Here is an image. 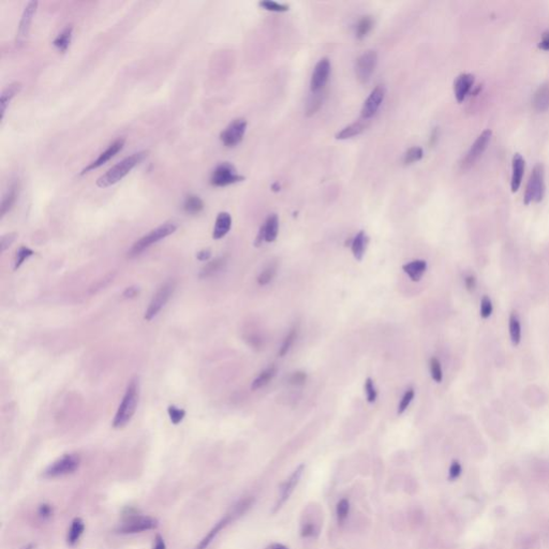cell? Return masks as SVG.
<instances>
[{"label":"cell","instance_id":"obj_1","mask_svg":"<svg viewBox=\"0 0 549 549\" xmlns=\"http://www.w3.org/2000/svg\"><path fill=\"white\" fill-rule=\"evenodd\" d=\"M147 156H148V150H142L127 157L126 159L120 161L119 163L111 167L105 174L100 176L97 179V186L100 188H106L112 185H115L116 182L123 179L126 175H128L129 172L133 170L137 164H140Z\"/></svg>","mask_w":549,"mask_h":549},{"label":"cell","instance_id":"obj_2","mask_svg":"<svg viewBox=\"0 0 549 549\" xmlns=\"http://www.w3.org/2000/svg\"><path fill=\"white\" fill-rule=\"evenodd\" d=\"M139 380H137V378H134L128 384L124 398L118 406V410H117V413L113 420V426L115 428H123L133 418L136 411L137 403H139Z\"/></svg>","mask_w":549,"mask_h":549},{"label":"cell","instance_id":"obj_3","mask_svg":"<svg viewBox=\"0 0 549 549\" xmlns=\"http://www.w3.org/2000/svg\"><path fill=\"white\" fill-rule=\"evenodd\" d=\"M176 230H177V226L173 222H166L164 225L156 227L155 230L150 231L148 234H146V235L140 238V240L132 246L130 251L128 252L129 258H134L140 256V254L142 252H144L146 249H148L150 246L154 245V243L162 241L163 238L170 236L171 234L174 233Z\"/></svg>","mask_w":549,"mask_h":549},{"label":"cell","instance_id":"obj_4","mask_svg":"<svg viewBox=\"0 0 549 549\" xmlns=\"http://www.w3.org/2000/svg\"><path fill=\"white\" fill-rule=\"evenodd\" d=\"M545 194V182H544V166L536 164L530 174L528 180L527 189L523 197V203L529 205L531 202H541Z\"/></svg>","mask_w":549,"mask_h":549},{"label":"cell","instance_id":"obj_5","mask_svg":"<svg viewBox=\"0 0 549 549\" xmlns=\"http://www.w3.org/2000/svg\"><path fill=\"white\" fill-rule=\"evenodd\" d=\"M81 464L80 456L76 454H67L55 460L52 465H49L43 472L45 479H56L69 474L79 469Z\"/></svg>","mask_w":549,"mask_h":549},{"label":"cell","instance_id":"obj_6","mask_svg":"<svg viewBox=\"0 0 549 549\" xmlns=\"http://www.w3.org/2000/svg\"><path fill=\"white\" fill-rule=\"evenodd\" d=\"M174 290H175L174 281L170 280L162 284V286L157 290V292L154 294V296H152L151 301L149 303V306L145 311L144 319L147 320V321H150V320L158 316V313L161 311L162 308H163L166 303L170 301L173 293H174Z\"/></svg>","mask_w":549,"mask_h":549},{"label":"cell","instance_id":"obj_7","mask_svg":"<svg viewBox=\"0 0 549 549\" xmlns=\"http://www.w3.org/2000/svg\"><path fill=\"white\" fill-rule=\"evenodd\" d=\"M243 179H245V177L238 174L235 166L228 163V162H223V163L217 165L216 169L212 171L210 184L215 187H226L242 181Z\"/></svg>","mask_w":549,"mask_h":549},{"label":"cell","instance_id":"obj_8","mask_svg":"<svg viewBox=\"0 0 549 549\" xmlns=\"http://www.w3.org/2000/svg\"><path fill=\"white\" fill-rule=\"evenodd\" d=\"M378 63V55L375 50L369 49L366 50L365 53L359 56L356 60V67H355V72H356L357 80L362 84H367L371 76H372L375 65Z\"/></svg>","mask_w":549,"mask_h":549},{"label":"cell","instance_id":"obj_9","mask_svg":"<svg viewBox=\"0 0 549 549\" xmlns=\"http://www.w3.org/2000/svg\"><path fill=\"white\" fill-rule=\"evenodd\" d=\"M304 470H305V465H299L296 469L292 472V474L283 482V484L281 485L280 488V494H279L278 500L274 506L273 510L274 514L280 510L284 503H286L289 500V498L291 497L294 489H295V487L298 485L299 481L302 479Z\"/></svg>","mask_w":549,"mask_h":549},{"label":"cell","instance_id":"obj_10","mask_svg":"<svg viewBox=\"0 0 549 549\" xmlns=\"http://www.w3.org/2000/svg\"><path fill=\"white\" fill-rule=\"evenodd\" d=\"M247 129V121L243 118L234 119L226 128L221 132L220 140L226 147H234L242 142Z\"/></svg>","mask_w":549,"mask_h":549},{"label":"cell","instance_id":"obj_11","mask_svg":"<svg viewBox=\"0 0 549 549\" xmlns=\"http://www.w3.org/2000/svg\"><path fill=\"white\" fill-rule=\"evenodd\" d=\"M491 134H492V132L489 129L484 130L482 132V133L479 135V137H477V139L475 140L473 145L471 146V148L469 149V151H468V154L465 157L464 161H462V167L468 169V167H470L475 163V161L479 159L480 157L483 155V152L486 150L487 146L490 142Z\"/></svg>","mask_w":549,"mask_h":549},{"label":"cell","instance_id":"obj_12","mask_svg":"<svg viewBox=\"0 0 549 549\" xmlns=\"http://www.w3.org/2000/svg\"><path fill=\"white\" fill-rule=\"evenodd\" d=\"M157 526H158V521L154 518L136 516L130 518L128 521L123 523V526L119 528V532L124 533V534H133V533L152 530V529L157 528Z\"/></svg>","mask_w":549,"mask_h":549},{"label":"cell","instance_id":"obj_13","mask_svg":"<svg viewBox=\"0 0 549 549\" xmlns=\"http://www.w3.org/2000/svg\"><path fill=\"white\" fill-rule=\"evenodd\" d=\"M386 95V88L384 85H378L369 95L367 100L365 101L362 109V118L368 120L374 116L379 108L382 104Z\"/></svg>","mask_w":549,"mask_h":549},{"label":"cell","instance_id":"obj_14","mask_svg":"<svg viewBox=\"0 0 549 549\" xmlns=\"http://www.w3.org/2000/svg\"><path fill=\"white\" fill-rule=\"evenodd\" d=\"M330 74V62L328 58H322L314 67L310 82V88L312 93H320L326 85Z\"/></svg>","mask_w":549,"mask_h":549},{"label":"cell","instance_id":"obj_15","mask_svg":"<svg viewBox=\"0 0 549 549\" xmlns=\"http://www.w3.org/2000/svg\"><path fill=\"white\" fill-rule=\"evenodd\" d=\"M37 8H38V1H35V0H33V1H29L27 3V6L25 7L21 22H19V26H18V32L16 37L17 47H22L25 41L27 40L30 30V25H32L33 15L35 14V11H37Z\"/></svg>","mask_w":549,"mask_h":549},{"label":"cell","instance_id":"obj_16","mask_svg":"<svg viewBox=\"0 0 549 549\" xmlns=\"http://www.w3.org/2000/svg\"><path fill=\"white\" fill-rule=\"evenodd\" d=\"M124 146H125V139H118L114 141L108 148H106L103 152H101L98 158L91 162V163H89L85 169H83V171L81 172V175H84L86 173L98 169V167L105 164L106 162L113 158L115 155L118 154V152L124 148Z\"/></svg>","mask_w":549,"mask_h":549},{"label":"cell","instance_id":"obj_17","mask_svg":"<svg viewBox=\"0 0 549 549\" xmlns=\"http://www.w3.org/2000/svg\"><path fill=\"white\" fill-rule=\"evenodd\" d=\"M474 76L470 73H462L456 79L454 83V93L456 100L458 102H462L466 97L469 95L470 90L473 87Z\"/></svg>","mask_w":549,"mask_h":549},{"label":"cell","instance_id":"obj_18","mask_svg":"<svg viewBox=\"0 0 549 549\" xmlns=\"http://www.w3.org/2000/svg\"><path fill=\"white\" fill-rule=\"evenodd\" d=\"M523 172H525V160L520 154H515L512 161V192H517L521 185Z\"/></svg>","mask_w":549,"mask_h":549},{"label":"cell","instance_id":"obj_19","mask_svg":"<svg viewBox=\"0 0 549 549\" xmlns=\"http://www.w3.org/2000/svg\"><path fill=\"white\" fill-rule=\"evenodd\" d=\"M232 226V218L228 212L222 211L218 215L215 227H213L212 237L213 240H221L226 234L230 232Z\"/></svg>","mask_w":549,"mask_h":549},{"label":"cell","instance_id":"obj_20","mask_svg":"<svg viewBox=\"0 0 549 549\" xmlns=\"http://www.w3.org/2000/svg\"><path fill=\"white\" fill-rule=\"evenodd\" d=\"M234 515H236L235 513H234V514L226 515L225 518H222V519L211 529L210 533H208V534L204 538H203V540L200 542L199 545L195 547V549H207L208 546H210L211 544V542L215 540V537L218 534H219L222 529H225L228 525V523H230L233 520Z\"/></svg>","mask_w":549,"mask_h":549},{"label":"cell","instance_id":"obj_21","mask_svg":"<svg viewBox=\"0 0 549 549\" xmlns=\"http://www.w3.org/2000/svg\"><path fill=\"white\" fill-rule=\"evenodd\" d=\"M404 273L411 278L412 281H420L427 269V262L425 260H415L406 263L403 266Z\"/></svg>","mask_w":549,"mask_h":549},{"label":"cell","instance_id":"obj_22","mask_svg":"<svg viewBox=\"0 0 549 549\" xmlns=\"http://www.w3.org/2000/svg\"><path fill=\"white\" fill-rule=\"evenodd\" d=\"M18 195V182L14 181L13 184L9 187L7 192L4 193L1 201V206H0V215L1 218L6 216V213L11 210V208L15 204V201L17 199Z\"/></svg>","mask_w":549,"mask_h":549},{"label":"cell","instance_id":"obj_23","mask_svg":"<svg viewBox=\"0 0 549 549\" xmlns=\"http://www.w3.org/2000/svg\"><path fill=\"white\" fill-rule=\"evenodd\" d=\"M532 103L537 112H545L549 109V85H542L537 88Z\"/></svg>","mask_w":549,"mask_h":549},{"label":"cell","instance_id":"obj_24","mask_svg":"<svg viewBox=\"0 0 549 549\" xmlns=\"http://www.w3.org/2000/svg\"><path fill=\"white\" fill-rule=\"evenodd\" d=\"M22 88V84L18 83V82H15L10 84L9 86H7L6 88L3 89L1 97H0V109H1V119L3 118L4 113H6V110L8 108V105L10 103V101H11L15 96H16L19 90Z\"/></svg>","mask_w":549,"mask_h":549},{"label":"cell","instance_id":"obj_25","mask_svg":"<svg viewBox=\"0 0 549 549\" xmlns=\"http://www.w3.org/2000/svg\"><path fill=\"white\" fill-rule=\"evenodd\" d=\"M367 243H368V236L366 235V233L364 231L358 232L352 240V242H351V248H352L353 256L356 260L362 261L366 251V248H367Z\"/></svg>","mask_w":549,"mask_h":549},{"label":"cell","instance_id":"obj_26","mask_svg":"<svg viewBox=\"0 0 549 549\" xmlns=\"http://www.w3.org/2000/svg\"><path fill=\"white\" fill-rule=\"evenodd\" d=\"M367 121L368 120L362 119V120L355 121V123L349 125L348 127L343 128L341 131L338 132V133L336 134V139L337 140H348V139H351V137L360 134L366 129V127H367V124H366Z\"/></svg>","mask_w":549,"mask_h":549},{"label":"cell","instance_id":"obj_27","mask_svg":"<svg viewBox=\"0 0 549 549\" xmlns=\"http://www.w3.org/2000/svg\"><path fill=\"white\" fill-rule=\"evenodd\" d=\"M265 232V242H273L276 241L279 232V218L276 213L269 215L265 223L263 225Z\"/></svg>","mask_w":549,"mask_h":549},{"label":"cell","instance_id":"obj_28","mask_svg":"<svg viewBox=\"0 0 549 549\" xmlns=\"http://www.w3.org/2000/svg\"><path fill=\"white\" fill-rule=\"evenodd\" d=\"M84 530H85L84 521L81 519V518H75V519L71 522V526L68 531V535H67L68 545L69 546L76 545L81 536H82Z\"/></svg>","mask_w":549,"mask_h":549},{"label":"cell","instance_id":"obj_29","mask_svg":"<svg viewBox=\"0 0 549 549\" xmlns=\"http://www.w3.org/2000/svg\"><path fill=\"white\" fill-rule=\"evenodd\" d=\"M72 32H73V26L72 25H68L67 27L64 28L62 32H59L57 37L55 38L53 41V45L60 52L65 53L68 49L71 43V39H72Z\"/></svg>","mask_w":549,"mask_h":549},{"label":"cell","instance_id":"obj_30","mask_svg":"<svg viewBox=\"0 0 549 549\" xmlns=\"http://www.w3.org/2000/svg\"><path fill=\"white\" fill-rule=\"evenodd\" d=\"M276 373H277V367L274 365L269 366V367H267L266 369H264L262 372L253 380L251 385L252 390H257L258 388H264V386L267 385L274 378Z\"/></svg>","mask_w":549,"mask_h":549},{"label":"cell","instance_id":"obj_31","mask_svg":"<svg viewBox=\"0 0 549 549\" xmlns=\"http://www.w3.org/2000/svg\"><path fill=\"white\" fill-rule=\"evenodd\" d=\"M182 208L189 215H196V213H200L204 210V203L201 200V197L197 195L189 194L186 196L184 204H182Z\"/></svg>","mask_w":549,"mask_h":549},{"label":"cell","instance_id":"obj_32","mask_svg":"<svg viewBox=\"0 0 549 549\" xmlns=\"http://www.w3.org/2000/svg\"><path fill=\"white\" fill-rule=\"evenodd\" d=\"M508 328H510L512 343L514 345H518L521 341V325L519 318H518L515 311L511 313L510 321H508Z\"/></svg>","mask_w":549,"mask_h":549},{"label":"cell","instance_id":"obj_33","mask_svg":"<svg viewBox=\"0 0 549 549\" xmlns=\"http://www.w3.org/2000/svg\"><path fill=\"white\" fill-rule=\"evenodd\" d=\"M298 332H299L298 325H294V326L291 329H290V332L288 333L286 338H284V340H283L280 349H279V352H278L279 356L283 357L284 355L288 354L289 351L291 350L292 345L294 344V342H295V340L297 339Z\"/></svg>","mask_w":549,"mask_h":549},{"label":"cell","instance_id":"obj_34","mask_svg":"<svg viewBox=\"0 0 549 549\" xmlns=\"http://www.w3.org/2000/svg\"><path fill=\"white\" fill-rule=\"evenodd\" d=\"M225 265H226V258H218L216 260L207 263L206 265L203 267L202 272L200 274V277L201 278L210 277L212 274L220 272L221 269L225 267Z\"/></svg>","mask_w":549,"mask_h":549},{"label":"cell","instance_id":"obj_35","mask_svg":"<svg viewBox=\"0 0 549 549\" xmlns=\"http://www.w3.org/2000/svg\"><path fill=\"white\" fill-rule=\"evenodd\" d=\"M373 24V18L371 16H364L360 18L356 27V38L359 40L364 39L372 29Z\"/></svg>","mask_w":549,"mask_h":549},{"label":"cell","instance_id":"obj_36","mask_svg":"<svg viewBox=\"0 0 549 549\" xmlns=\"http://www.w3.org/2000/svg\"><path fill=\"white\" fill-rule=\"evenodd\" d=\"M277 269H278V265L276 263L269 264V265L264 269L260 274H258V283L260 284V286H266V284L271 282L274 278V276H276Z\"/></svg>","mask_w":549,"mask_h":549},{"label":"cell","instance_id":"obj_37","mask_svg":"<svg viewBox=\"0 0 549 549\" xmlns=\"http://www.w3.org/2000/svg\"><path fill=\"white\" fill-rule=\"evenodd\" d=\"M423 156L424 152L420 147L418 146L411 147V148L405 151V154L404 156V165H410L412 163H415V162H418L423 158Z\"/></svg>","mask_w":549,"mask_h":549},{"label":"cell","instance_id":"obj_38","mask_svg":"<svg viewBox=\"0 0 549 549\" xmlns=\"http://www.w3.org/2000/svg\"><path fill=\"white\" fill-rule=\"evenodd\" d=\"M350 501L348 499H341L336 506V516L339 523H342L347 519L350 514Z\"/></svg>","mask_w":549,"mask_h":549},{"label":"cell","instance_id":"obj_39","mask_svg":"<svg viewBox=\"0 0 549 549\" xmlns=\"http://www.w3.org/2000/svg\"><path fill=\"white\" fill-rule=\"evenodd\" d=\"M34 254V252L32 250V249L28 248V247H21L18 249V251L16 252V256H15V261H14V269H17L19 266L22 265V264L27 260L28 258L32 257Z\"/></svg>","mask_w":549,"mask_h":549},{"label":"cell","instance_id":"obj_40","mask_svg":"<svg viewBox=\"0 0 549 549\" xmlns=\"http://www.w3.org/2000/svg\"><path fill=\"white\" fill-rule=\"evenodd\" d=\"M258 4H260V7H262L263 9L272 12H287L289 10L288 4L272 1V0H265V1H261Z\"/></svg>","mask_w":549,"mask_h":549},{"label":"cell","instance_id":"obj_41","mask_svg":"<svg viewBox=\"0 0 549 549\" xmlns=\"http://www.w3.org/2000/svg\"><path fill=\"white\" fill-rule=\"evenodd\" d=\"M430 373H431V378H433L436 383H440L442 379H443V373H442V368H441V364L439 362L438 358L433 357L430 359Z\"/></svg>","mask_w":549,"mask_h":549},{"label":"cell","instance_id":"obj_42","mask_svg":"<svg viewBox=\"0 0 549 549\" xmlns=\"http://www.w3.org/2000/svg\"><path fill=\"white\" fill-rule=\"evenodd\" d=\"M322 95H321V91L320 93H312V99L309 101L308 106H307V115H313L316 112L320 109V106L322 105L323 102V98H322Z\"/></svg>","mask_w":549,"mask_h":549},{"label":"cell","instance_id":"obj_43","mask_svg":"<svg viewBox=\"0 0 549 549\" xmlns=\"http://www.w3.org/2000/svg\"><path fill=\"white\" fill-rule=\"evenodd\" d=\"M167 413H169L170 420L174 425H178L186 415L184 409L177 408L175 405H170L169 409H167Z\"/></svg>","mask_w":549,"mask_h":549},{"label":"cell","instance_id":"obj_44","mask_svg":"<svg viewBox=\"0 0 549 549\" xmlns=\"http://www.w3.org/2000/svg\"><path fill=\"white\" fill-rule=\"evenodd\" d=\"M365 391H366V396H367L368 403L373 404L374 401L377 400L378 391H377V388H375V386H374L373 380L371 379V378H367V379H366V382H365Z\"/></svg>","mask_w":549,"mask_h":549},{"label":"cell","instance_id":"obj_45","mask_svg":"<svg viewBox=\"0 0 549 549\" xmlns=\"http://www.w3.org/2000/svg\"><path fill=\"white\" fill-rule=\"evenodd\" d=\"M414 395H415L414 389L412 388H410L405 390V393L403 396V399H401L399 406H398V414H403L404 412L409 408L410 404L412 403V400H413V398H414Z\"/></svg>","mask_w":549,"mask_h":549},{"label":"cell","instance_id":"obj_46","mask_svg":"<svg viewBox=\"0 0 549 549\" xmlns=\"http://www.w3.org/2000/svg\"><path fill=\"white\" fill-rule=\"evenodd\" d=\"M492 313V303L488 296H484L481 302V317L483 319H488Z\"/></svg>","mask_w":549,"mask_h":549},{"label":"cell","instance_id":"obj_47","mask_svg":"<svg viewBox=\"0 0 549 549\" xmlns=\"http://www.w3.org/2000/svg\"><path fill=\"white\" fill-rule=\"evenodd\" d=\"M462 473V466L458 460H454L452 462L449 469V480L450 481H456L459 479Z\"/></svg>","mask_w":549,"mask_h":549},{"label":"cell","instance_id":"obj_48","mask_svg":"<svg viewBox=\"0 0 549 549\" xmlns=\"http://www.w3.org/2000/svg\"><path fill=\"white\" fill-rule=\"evenodd\" d=\"M306 380H307L306 372H303V371H297V372H294V373L290 375L289 382H290V384H293V385H302V384L306 382Z\"/></svg>","mask_w":549,"mask_h":549},{"label":"cell","instance_id":"obj_49","mask_svg":"<svg viewBox=\"0 0 549 549\" xmlns=\"http://www.w3.org/2000/svg\"><path fill=\"white\" fill-rule=\"evenodd\" d=\"M16 238V233H9L1 237V242H0V246H1V251H4L10 246L12 245L13 242Z\"/></svg>","mask_w":549,"mask_h":549},{"label":"cell","instance_id":"obj_50","mask_svg":"<svg viewBox=\"0 0 549 549\" xmlns=\"http://www.w3.org/2000/svg\"><path fill=\"white\" fill-rule=\"evenodd\" d=\"M314 532H316V529H314V526L312 523H306V525H304L302 528L301 535L303 537H311L314 535Z\"/></svg>","mask_w":549,"mask_h":549},{"label":"cell","instance_id":"obj_51","mask_svg":"<svg viewBox=\"0 0 549 549\" xmlns=\"http://www.w3.org/2000/svg\"><path fill=\"white\" fill-rule=\"evenodd\" d=\"M465 286L468 291H474L476 288V278L473 274H468L465 278Z\"/></svg>","mask_w":549,"mask_h":549},{"label":"cell","instance_id":"obj_52","mask_svg":"<svg viewBox=\"0 0 549 549\" xmlns=\"http://www.w3.org/2000/svg\"><path fill=\"white\" fill-rule=\"evenodd\" d=\"M538 48L543 50H549V30L543 33L541 41L538 43Z\"/></svg>","mask_w":549,"mask_h":549},{"label":"cell","instance_id":"obj_53","mask_svg":"<svg viewBox=\"0 0 549 549\" xmlns=\"http://www.w3.org/2000/svg\"><path fill=\"white\" fill-rule=\"evenodd\" d=\"M137 295H139V288L137 287H129L124 292L125 298H134Z\"/></svg>","mask_w":549,"mask_h":549},{"label":"cell","instance_id":"obj_54","mask_svg":"<svg viewBox=\"0 0 549 549\" xmlns=\"http://www.w3.org/2000/svg\"><path fill=\"white\" fill-rule=\"evenodd\" d=\"M210 257H211V252H210V249H204V250H201L200 252H197V254H196L197 260H200L202 262L210 260Z\"/></svg>","mask_w":549,"mask_h":549},{"label":"cell","instance_id":"obj_55","mask_svg":"<svg viewBox=\"0 0 549 549\" xmlns=\"http://www.w3.org/2000/svg\"><path fill=\"white\" fill-rule=\"evenodd\" d=\"M264 241H265V232H264V227L262 226L260 227V231H258V236L256 238V242H254V245H256L257 247L261 246Z\"/></svg>","mask_w":549,"mask_h":549},{"label":"cell","instance_id":"obj_56","mask_svg":"<svg viewBox=\"0 0 549 549\" xmlns=\"http://www.w3.org/2000/svg\"><path fill=\"white\" fill-rule=\"evenodd\" d=\"M152 549H166L165 542L160 535L156 536L155 543H154V548H152Z\"/></svg>","mask_w":549,"mask_h":549},{"label":"cell","instance_id":"obj_57","mask_svg":"<svg viewBox=\"0 0 549 549\" xmlns=\"http://www.w3.org/2000/svg\"><path fill=\"white\" fill-rule=\"evenodd\" d=\"M40 515L43 517H49L52 515V508L48 505H42L41 508H40Z\"/></svg>","mask_w":549,"mask_h":549},{"label":"cell","instance_id":"obj_58","mask_svg":"<svg viewBox=\"0 0 549 549\" xmlns=\"http://www.w3.org/2000/svg\"><path fill=\"white\" fill-rule=\"evenodd\" d=\"M265 549H289L286 545H283V544L280 543H273L271 545H268Z\"/></svg>","mask_w":549,"mask_h":549},{"label":"cell","instance_id":"obj_59","mask_svg":"<svg viewBox=\"0 0 549 549\" xmlns=\"http://www.w3.org/2000/svg\"><path fill=\"white\" fill-rule=\"evenodd\" d=\"M436 136H438V128H436V129L433 131V134H431V137H430V144H431V145L436 143Z\"/></svg>","mask_w":549,"mask_h":549}]
</instances>
